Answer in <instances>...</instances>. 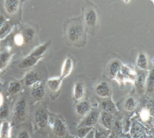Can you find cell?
Returning <instances> with one entry per match:
<instances>
[{
    "label": "cell",
    "mask_w": 154,
    "mask_h": 138,
    "mask_svg": "<svg viewBox=\"0 0 154 138\" xmlns=\"http://www.w3.org/2000/svg\"><path fill=\"white\" fill-rule=\"evenodd\" d=\"M50 41L46 42L43 45H41L36 48L28 57L23 60L20 64V67L22 69H27L36 64L38 60L42 57L44 53L46 52V49L49 46Z\"/></svg>",
    "instance_id": "cell-1"
},
{
    "label": "cell",
    "mask_w": 154,
    "mask_h": 138,
    "mask_svg": "<svg viewBox=\"0 0 154 138\" xmlns=\"http://www.w3.org/2000/svg\"><path fill=\"white\" fill-rule=\"evenodd\" d=\"M29 107L24 98H21L16 102L13 109V117L18 122H24L28 118Z\"/></svg>",
    "instance_id": "cell-2"
},
{
    "label": "cell",
    "mask_w": 154,
    "mask_h": 138,
    "mask_svg": "<svg viewBox=\"0 0 154 138\" xmlns=\"http://www.w3.org/2000/svg\"><path fill=\"white\" fill-rule=\"evenodd\" d=\"M84 26L81 22H73L69 26L68 38L71 42H77L82 39L84 35Z\"/></svg>",
    "instance_id": "cell-3"
},
{
    "label": "cell",
    "mask_w": 154,
    "mask_h": 138,
    "mask_svg": "<svg viewBox=\"0 0 154 138\" xmlns=\"http://www.w3.org/2000/svg\"><path fill=\"white\" fill-rule=\"evenodd\" d=\"M99 118V113L97 111H93L87 114L85 119L78 125L80 127H93L97 123Z\"/></svg>",
    "instance_id": "cell-4"
},
{
    "label": "cell",
    "mask_w": 154,
    "mask_h": 138,
    "mask_svg": "<svg viewBox=\"0 0 154 138\" xmlns=\"http://www.w3.org/2000/svg\"><path fill=\"white\" fill-rule=\"evenodd\" d=\"M35 122L38 128H45L48 123L47 113L42 109L37 110L35 114Z\"/></svg>",
    "instance_id": "cell-5"
},
{
    "label": "cell",
    "mask_w": 154,
    "mask_h": 138,
    "mask_svg": "<svg viewBox=\"0 0 154 138\" xmlns=\"http://www.w3.org/2000/svg\"><path fill=\"white\" fill-rule=\"evenodd\" d=\"M86 93L85 84L82 81L79 80L77 81L74 86L73 96L76 101H80L85 97Z\"/></svg>",
    "instance_id": "cell-6"
},
{
    "label": "cell",
    "mask_w": 154,
    "mask_h": 138,
    "mask_svg": "<svg viewBox=\"0 0 154 138\" xmlns=\"http://www.w3.org/2000/svg\"><path fill=\"white\" fill-rule=\"evenodd\" d=\"M95 93L101 97H109L111 94L110 86L106 81H102L95 87Z\"/></svg>",
    "instance_id": "cell-7"
},
{
    "label": "cell",
    "mask_w": 154,
    "mask_h": 138,
    "mask_svg": "<svg viewBox=\"0 0 154 138\" xmlns=\"http://www.w3.org/2000/svg\"><path fill=\"white\" fill-rule=\"evenodd\" d=\"M85 21L86 25L89 27H95L97 22V15L94 9L91 8L85 14Z\"/></svg>",
    "instance_id": "cell-8"
},
{
    "label": "cell",
    "mask_w": 154,
    "mask_h": 138,
    "mask_svg": "<svg viewBox=\"0 0 154 138\" xmlns=\"http://www.w3.org/2000/svg\"><path fill=\"white\" fill-rule=\"evenodd\" d=\"M53 131L55 134L59 137H63L66 134V128L64 123L60 118H56L53 124Z\"/></svg>",
    "instance_id": "cell-9"
},
{
    "label": "cell",
    "mask_w": 154,
    "mask_h": 138,
    "mask_svg": "<svg viewBox=\"0 0 154 138\" xmlns=\"http://www.w3.org/2000/svg\"><path fill=\"white\" fill-rule=\"evenodd\" d=\"M100 120H101L102 124L103 125L104 127L106 129L110 130L113 128V118L112 115L106 113V112L102 111L101 114V117H100Z\"/></svg>",
    "instance_id": "cell-10"
},
{
    "label": "cell",
    "mask_w": 154,
    "mask_h": 138,
    "mask_svg": "<svg viewBox=\"0 0 154 138\" xmlns=\"http://www.w3.org/2000/svg\"><path fill=\"white\" fill-rule=\"evenodd\" d=\"M4 7L6 11L10 15H13L17 12L19 6H20V1L17 0H6L4 2Z\"/></svg>",
    "instance_id": "cell-11"
},
{
    "label": "cell",
    "mask_w": 154,
    "mask_h": 138,
    "mask_svg": "<svg viewBox=\"0 0 154 138\" xmlns=\"http://www.w3.org/2000/svg\"><path fill=\"white\" fill-rule=\"evenodd\" d=\"M40 81L41 76L39 75V74L36 72L31 71L26 75L24 79V84L26 86H31L37 84V82H39Z\"/></svg>",
    "instance_id": "cell-12"
},
{
    "label": "cell",
    "mask_w": 154,
    "mask_h": 138,
    "mask_svg": "<svg viewBox=\"0 0 154 138\" xmlns=\"http://www.w3.org/2000/svg\"><path fill=\"white\" fill-rule=\"evenodd\" d=\"M91 105L87 101H81L76 106L75 111L79 115L85 116L90 112Z\"/></svg>",
    "instance_id": "cell-13"
},
{
    "label": "cell",
    "mask_w": 154,
    "mask_h": 138,
    "mask_svg": "<svg viewBox=\"0 0 154 138\" xmlns=\"http://www.w3.org/2000/svg\"><path fill=\"white\" fill-rule=\"evenodd\" d=\"M73 68V63L71 58H66L63 64L62 69V76L61 78L64 79L68 77L71 73Z\"/></svg>",
    "instance_id": "cell-14"
},
{
    "label": "cell",
    "mask_w": 154,
    "mask_h": 138,
    "mask_svg": "<svg viewBox=\"0 0 154 138\" xmlns=\"http://www.w3.org/2000/svg\"><path fill=\"white\" fill-rule=\"evenodd\" d=\"M45 94L44 87L42 85H38L36 87H34L31 91V95L32 99L35 101H39L43 99Z\"/></svg>",
    "instance_id": "cell-15"
},
{
    "label": "cell",
    "mask_w": 154,
    "mask_h": 138,
    "mask_svg": "<svg viewBox=\"0 0 154 138\" xmlns=\"http://www.w3.org/2000/svg\"><path fill=\"white\" fill-rule=\"evenodd\" d=\"M11 128L8 121H5L0 127V138H10Z\"/></svg>",
    "instance_id": "cell-16"
},
{
    "label": "cell",
    "mask_w": 154,
    "mask_h": 138,
    "mask_svg": "<svg viewBox=\"0 0 154 138\" xmlns=\"http://www.w3.org/2000/svg\"><path fill=\"white\" fill-rule=\"evenodd\" d=\"M102 109L103 111L110 114L116 113V105L111 100H107L102 102Z\"/></svg>",
    "instance_id": "cell-17"
},
{
    "label": "cell",
    "mask_w": 154,
    "mask_h": 138,
    "mask_svg": "<svg viewBox=\"0 0 154 138\" xmlns=\"http://www.w3.org/2000/svg\"><path fill=\"white\" fill-rule=\"evenodd\" d=\"M62 79H63L61 77L59 78H52L48 79L47 81V85L50 90L53 91H57L59 90L62 84Z\"/></svg>",
    "instance_id": "cell-18"
},
{
    "label": "cell",
    "mask_w": 154,
    "mask_h": 138,
    "mask_svg": "<svg viewBox=\"0 0 154 138\" xmlns=\"http://www.w3.org/2000/svg\"><path fill=\"white\" fill-rule=\"evenodd\" d=\"M121 71V66L118 61H113L111 63L109 67V72L112 77H116L120 73Z\"/></svg>",
    "instance_id": "cell-19"
},
{
    "label": "cell",
    "mask_w": 154,
    "mask_h": 138,
    "mask_svg": "<svg viewBox=\"0 0 154 138\" xmlns=\"http://www.w3.org/2000/svg\"><path fill=\"white\" fill-rule=\"evenodd\" d=\"M11 57V53L8 51H4L0 54V70L1 71L7 66Z\"/></svg>",
    "instance_id": "cell-20"
},
{
    "label": "cell",
    "mask_w": 154,
    "mask_h": 138,
    "mask_svg": "<svg viewBox=\"0 0 154 138\" xmlns=\"http://www.w3.org/2000/svg\"><path fill=\"white\" fill-rule=\"evenodd\" d=\"M137 66L142 70H144L147 68V59L145 54L144 53H140L136 60Z\"/></svg>",
    "instance_id": "cell-21"
},
{
    "label": "cell",
    "mask_w": 154,
    "mask_h": 138,
    "mask_svg": "<svg viewBox=\"0 0 154 138\" xmlns=\"http://www.w3.org/2000/svg\"><path fill=\"white\" fill-rule=\"evenodd\" d=\"M22 36L24 38V41H25L26 43H30L33 40L35 37V30L31 28H28V29L24 30Z\"/></svg>",
    "instance_id": "cell-22"
},
{
    "label": "cell",
    "mask_w": 154,
    "mask_h": 138,
    "mask_svg": "<svg viewBox=\"0 0 154 138\" xmlns=\"http://www.w3.org/2000/svg\"><path fill=\"white\" fill-rule=\"evenodd\" d=\"M110 134V130L105 128L98 127L95 130V138H107Z\"/></svg>",
    "instance_id": "cell-23"
},
{
    "label": "cell",
    "mask_w": 154,
    "mask_h": 138,
    "mask_svg": "<svg viewBox=\"0 0 154 138\" xmlns=\"http://www.w3.org/2000/svg\"><path fill=\"white\" fill-rule=\"evenodd\" d=\"M21 89H22V85L20 82L13 81V82H11L9 84L8 90L11 95H15L20 92Z\"/></svg>",
    "instance_id": "cell-24"
},
{
    "label": "cell",
    "mask_w": 154,
    "mask_h": 138,
    "mask_svg": "<svg viewBox=\"0 0 154 138\" xmlns=\"http://www.w3.org/2000/svg\"><path fill=\"white\" fill-rule=\"evenodd\" d=\"M136 107V101L134 97H130L126 100L125 103V109L127 111H133Z\"/></svg>",
    "instance_id": "cell-25"
},
{
    "label": "cell",
    "mask_w": 154,
    "mask_h": 138,
    "mask_svg": "<svg viewBox=\"0 0 154 138\" xmlns=\"http://www.w3.org/2000/svg\"><path fill=\"white\" fill-rule=\"evenodd\" d=\"M93 127H80L78 130V137L79 138H85L86 135L92 130Z\"/></svg>",
    "instance_id": "cell-26"
},
{
    "label": "cell",
    "mask_w": 154,
    "mask_h": 138,
    "mask_svg": "<svg viewBox=\"0 0 154 138\" xmlns=\"http://www.w3.org/2000/svg\"><path fill=\"white\" fill-rule=\"evenodd\" d=\"M8 115V107L6 105L2 106L1 109H0V118L4 119L7 118Z\"/></svg>",
    "instance_id": "cell-27"
},
{
    "label": "cell",
    "mask_w": 154,
    "mask_h": 138,
    "mask_svg": "<svg viewBox=\"0 0 154 138\" xmlns=\"http://www.w3.org/2000/svg\"><path fill=\"white\" fill-rule=\"evenodd\" d=\"M10 24L8 22H5L3 26H2L1 29H0V37H4L6 35V34L10 30Z\"/></svg>",
    "instance_id": "cell-28"
},
{
    "label": "cell",
    "mask_w": 154,
    "mask_h": 138,
    "mask_svg": "<svg viewBox=\"0 0 154 138\" xmlns=\"http://www.w3.org/2000/svg\"><path fill=\"white\" fill-rule=\"evenodd\" d=\"M153 72H151V74L149 75L148 79V83H147V89L149 91L153 90Z\"/></svg>",
    "instance_id": "cell-29"
},
{
    "label": "cell",
    "mask_w": 154,
    "mask_h": 138,
    "mask_svg": "<svg viewBox=\"0 0 154 138\" xmlns=\"http://www.w3.org/2000/svg\"><path fill=\"white\" fill-rule=\"evenodd\" d=\"M150 115H149V112L146 109H143L140 113V117L142 120L143 121H147L149 118H150Z\"/></svg>",
    "instance_id": "cell-30"
},
{
    "label": "cell",
    "mask_w": 154,
    "mask_h": 138,
    "mask_svg": "<svg viewBox=\"0 0 154 138\" xmlns=\"http://www.w3.org/2000/svg\"><path fill=\"white\" fill-rule=\"evenodd\" d=\"M14 40H15V44H17V45H22L23 42H24V38H23L22 35H17L14 37Z\"/></svg>",
    "instance_id": "cell-31"
},
{
    "label": "cell",
    "mask_w": 154,
    "mask_h": 138,
    "mask_svg": "<svg viewBox=\"0 0 154 138\" xmlns=\"http://www.w3.org/2000/svg\"><path fill=\"white\" fill-rule=\"evenodd\" d=\"M144 81L143 75L139 76L138 79H137V87L140 88V89H142V88H143V87H144Z\"/></svg>",
    "instance_id": "cell-32"
},
{
    "label": "cell",
    "mask_w": 154,
    "mask_h": 138,
    "mask_svg": "<svg viewBox=\"0 0 154 138\" xmlns=\"http://www.w3.org/2000/svg\"><path fill=\"white\" fill-rule=\"evenodd\" d=\"M17 138H31L29 133L26 130H22L19 133Z\"/></svg>",
    "instance_id": "cell-33"
},
{
    "label": "cell",
    "mask_w": 154,
    "mask_h": 138,
    "mask_svg": "<svg viewBox=\"0 0 154 138\" xmlns=\"http://www.w3.org/2000/svg\"><path fill=\"white\" fill-rule=\"evenodd\" d=\"M85 138H95V129L93 128L91 130V131L86 135V136Z\"/></svg>",
    "instance_id": "cell-34"
},
{
    "label": "cell",
    "mask_w": 154,
    "mask_h": 138,
    "mask_svg": "<svg viewBox=\"0 0 154 138\" xmlns=\"http://www.w3.org/2000/svg\"><path fill=\"white\" fill-rule=\"evenodd\" d=\"M4 24H5V18L2 15H0V29Z\"/></svg>",
    "instance_id": "cell-35"
},
{
    "label": "cell",
    "mask_w": 154,
    "mask_h": 138,
    "mask_svg": "<svg viewBox=\"0 0 154 138\" xmlns=\"http://www.w3.org/2000/svg\"><path fill=\"white\" fill-rule=\"evenodd\" d=\"M2 104H3V96L0 93V106H2Z\"/></svg>",
    "instance_id": "cell-36"
},
{
    "label": "cell",
    "mask_w": 154,
    "mask_h": 138,
    "mask_svg": "<svg viewBox=\"0 0 154 138\" xmlns=\"http://www.w3.org/2000/svg\"><path fill=\"white\" fill-rule=\"evenodd\" d=\"M107 138H115V137H114V135L113 134H110L108 136V137Z\"/></svg>",
    "instance_id": "cell-37"
},
{
    "label": "cell",
    "mask_w": 154,
    "mask_h": 138,
    "mask_svg": "<svg viewBox=\"0 0 154 138\" xmlns=\"http://www.w3.org/2000/svg\"></svg>",
    "instance_id": "cell-38"
}]
</instances>
